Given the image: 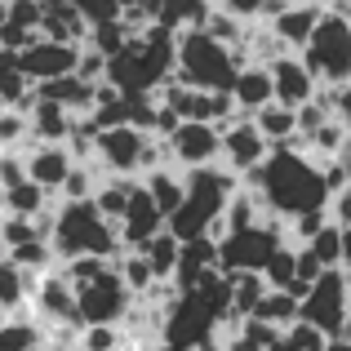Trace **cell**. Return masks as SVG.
Returning a JSON list of instances; mask_svg holds the SVG:
<instances>
[{"label": "cell", "instance_id": "cell-7", "mask_svg": "<svg viewBox=\"0 0 351 351\" xmlns=\"http://www.w3.org/2000/svg\"><path fill=\"white\" fill-rule=\"evenodd\" d=\"M347 316H351V271L347 267H329V271L311 285V293L302 298V320L325 329L329 338H338V329H343Z\"/></svg>", "mask_w": 351, "mask_h": 351}, {"label": "cell", "instance_id": "cell-20", "mask_svg": "<svg viewBox=\"0 0 351 351\" xmlns=\"http://www.w3.org/2000/svg\"><path fill=\"white\" fill-rule=\"evenodd\" d=\"M49 343V325L36 320V311H18V316H5L0 325V351H45Z\"/></svg>", "mask_w": 351, "mask_h": 351}, {"label": "cell", "instance_id": "cell-33", "mask_svg": "<svg viewBox=\"0 0 351 351\" xmlns=\"http://www.w3.org/2000/svg\"><path fill=\"white\" fill-rule=\"evenodd\" d=\"M27 240H40V223H36V218H18V214L0 218V245H5V254L18 249V245H27ZM45 240H49V236H45Z\"/></svg>", "mask_w": 351, "mask_h": 351}, {"label": "cell", "instance_id": "cell-41", "mask_svg": "<svg viewBox=\"0 0 351 351\" xmlns=\"http://www.w3.org/2000/svg\"><path fill=\"white\" fill-rule=\"evenodd\" d=\"M45 351H76V347H71V343H58V338L49 334V343H45Z\"/></svg>", "mask_w": 351, "mask_h": 351}, {"label": "cell", "instance_id": "cell-43", "mask_svg": "<svg viewBox=\"0 0 351 351\" xmlns=\"http://www.w3.org/2000/svg\"><path fill=\"white\" fill-rule=\"evenodd\" d=\"M156 351H196V347H178V343H165V338H160V343H156Z\"/></svg>", "mask_w": 351, "mask_h": 351}, {"label": "cell", "instance_id": "cell-13", "mask_svg": "<svg viewBox=\"0 0 351 351\" xmlns=\"http://www.w3.org/2000/svg\"><path fill=\"white\" fill-rule=\"evenodd\" d=\"M169 227V218H165V209L156 205V196L147 187L134 191V205H129V214L120 218V240H125V249H147L156 236Z\"/></svg>", "mask_w": 351, "mask_h": 351}, {"label": "cell", "instance_id": "cell-38", "mask_svg": "<svg viewBox=\"0 0 351 351\" xmlns=\"http://www.w3.org/2000/svg\"><path fill=\"white\" fill-rule=\"evenodd\" d=\"M329 218H334L338 227H351V187L334 191V200H329Z\"/></svg>", "mask_w": 351, "mask_h": 351}, {"label": "cell", "instance_id": "cell-22", "mask_svg": "<svg viewBox=\"0 0 351 351\" xmlns=\"http://www.w3.org/2000/svg\"><path fill=\"white\" fill-rule=\"evenodd\" d=\"M218 0H160V27H169V32H200V27H209V18H214Z\"/></svg>", "mask_w": 351, "mask_h": 351}, {"label": "cell", "instance_id": "cell-25", "mask_svg": "<svg viewBox=\"0 0 351 351\" xmlns=\"http://www.w3.org/2000/svg\"><path fill=\"white\" fill-rule=\"evenodd\" d=\"M254 316L267 320V325H276V329H293L302 320V298L289 293V289H267V298L258 302Z\"/></svg>", "mask_w": 351, "mask_h": 351}, {"label": "cell", "instance_id": "cell-11", "mask_svg": "<svg viewBox=\"0 0 351 351\" xmlns=\"http://www.w3.org/2000/svg\"><path fill=\"white\" fill-rule=\"evenodd\" d=\"M271 152H276V147L267 143V134L258 129L254 116H236L232 125L223 129V165H227V169H236L240 178L254 173Z\"/></svg>", "mask_w": 351, "mask_h": 351}, {"label": "cell", "instance_id": "cell-18", "mask_svg": "<svg viewBox=\"0 0 351 351\" xmlns=\"http://www.w3.org/2000/svg\"><path fill=\"white\" fill-rule=\"evenodd\" d=\"M232 94H236V103H240V112H245V116H258L267 103H276V76H271V67H267V62H249V67H240Z\"/></svg>", "mask_w": 351, "mask_h": 351}, {"label": "cell", "instance_id": "cell-37", "mask_svg": "<svg viewBox=\"0 0 351 351\" xmlns=\"http://www.w3.org/2000/svg\"><path fill=\"white\" fill-rule=\"evenodd\" d=\"M71 5H76L94 27H98V23H112V18L125 14V5H120V0H71Z\"/></svg>", "mask_w": 351, "mask_h": 351}, {"label": "cell", "instance_id": "cell-29", "mask_svg": "<svg viewBox=\"0 0 351 351\" xmlns=\"http://www.w3.org/2000/svg\"><path fill=\"white\" fill-rule=\"evenodd\" d=\"M143 254L152 258V267H156V276H160V280H173V276H178V263H182V240L165 227V232L156 236Z\"/></svg>", "mask_w": 351, "mask_h": 351}, {"label": "cell", "instance_id": "cell-28", "mask_svg": "<svg viewBox=\"0 0 351 351\" xmlns=\"http://www.w3.org/2000/svg\"><path fill=\"white\" fill-rule=\"evenodd\" d=\"M116 271L125 276V285L138 293V298H143V293L152 289L156 280H160V276H156V267H152V258H147L143 249H125V254L116 258Z\"/></svg>", "mask_w": 351, "mask_h": 351}, {"label": "cell", "instance_id": "cell-6", "mask_svg": "<svg viewBox=\"0 0 351 351\" xmlns=\"http://www.w3.org/2000/svg\"><path fill=\"white\" fill-rule=\"evenodd\" d=\"M280 245H293L289 240V223L276 214H267L258 227H245V232H232L227 240H218V254H223V271H263L271 263V254Z\"/></svg>", "mask_w": 351, "mask_h": 351}, {"label": "cell", "instance_id": "cell-2", "mask_svg": "<svg viewBox=\"0 0 351 351\" xmlns=\"http://www.w3.org/2000/svg\"><path fill=\"white\" fill-rule=\"evenodd\" d=\"M240 187H245V178H240L236 169H227L223 160L205 165V169H187V200H182V209L169 218V232L178 236L182 245L209 236Z\"/></svg>", "mask_w": 351, "mask_h": 351}, {"label": "cell", "instance_id": "cell-24", "mask_svg": "<svg viewBox=\"0 0 351 351\" xmlns=\"http://www.w3.org/2000/svg\"><path fill=\"white\" fill-rule=\"evenodd\" d=\"M49 196L53 191H45L40 182H18V187H0V205H5V214H18V218H40L45 209H49Z\"/></svg>", "mask_w": 351, "mask_h": 351}, {"label": "cell", "instance_id": "cell-42", "mask_svg": "<svg viewBox=\"0 0 351 351\" xmlns=\"http://www.w3.org/2000/svg\"><path fill=\"white\" fill-rule=\"evenodd\" d=\"M329 351H351V338H329Z\"/></svg>", "mask_w": 351, "mask_h": 351}, {"label": "cell", "instance_id": "cell-31", "mask_svg": "<svg viewBox=\"0 0 351 351\" xmlns=\"http://www.w3.org/2000/svg\"><path fill=\"white\" fill-rule=\"evenodd\" d=\"M125 325H85L80 334V351H125Z\"/></svg>", "mask_w": 351, "mask_h": 351}, {"label": "cell", "instance_id": "cell-8", "mask_svg": "<svg viewBox=\"0 0 351 351\" xmlns=\"http://www.w3.org/2000/svg\"><path fill=\"white\" fill-rule=\"evenodd\" d=\"M80 316H85V325H125V316L134 311L138 293L125 285V276L116 271V267H107L98 280L80 285Z\"/></svg>", "mask_w": 351, "mask_h": 351}, {"label": "cell", "instance_id": "cell-36", "mask_svg": "<svg viewBox=\"0 0 351 351\" xmlns=\"http://www.w3.org/2000/svg\"><path fill=\"white\" fill-rule=\"evenodd\" d=\"M218 5H227L232 14L249 18V23H267V18H271L276 9H285L289 0H218Z\"/></svg>", "mask_w": 351, "mask_h": 351}, {"label": "cell", "instance_id": "cell-34", "mask_svg": "<svg viewBox=\"0 0 351 351\" xmlns=\"http://www.w3.org/2000/svg\"><path fill=\"white\" fill-rule=\"evenodd\" d=\"M129 40H134V36H129V27L120 23V18H112V23H98L94 36H89V45H94L98 53H107V58H116V53L125 49Z\"/></svg>", "mask_w": 351, "mask_h": 351}, {"label": "cell", "instance_id": "cell-15", "mask_svg": "<svg viewBox=\"0 0 351 351\" xmlns=\"http://www.w3.org/2000/svg\"><path fill=\"white\" fill-rule=\"evenodd\" d=\"M27 169H32V182H40L45 191H62V182L76 169V152L67 143H27Z\"/></svg>", "mask_w": 351, "mask_h": 351}, {"label": "cell", "instance_id": "cell-10", "mask_svg": "<svg viewBox=\"0 0 351 351\" xmlns=\"http://www.w3.org/2000/svg\"><path fill=\"white\" fill-rule=\"evenodd\" d=\"M169 152L178 169H205V165L223 160V125L209 120H178V129L169 134Z\"/></svg>", "mask_w": 351, "mask_h": 351}, {"label": "cell", "instance_id": "cell-9", "mask_svg": "<svg viewBox=\"0 0 351 351\" xmlns=\"http://www.w3.org/2000/svg\"><path fill=\"white\" fill-rule=\"evenodd\" d=\"M80 53L85 45H67V40H49V36H36L23 53H14L23 76L32 85H45V80H58V76H76L80 71Z\"/></svg>", "mask_w": 351, "mask_h": 351}, {"label": "cell", "instance_id": "cell-40", "mask_svg": "<svg viewBox=\"0 0 351 351\" xmlns=\"http://www.w3.org/2000/svg\"><path fill=\"white\" fill-rule=\"evenodd\" d=\"M271 351H302V347H298V343H293V338H289V334H285V338H280V343H276Z\"/></svg>", "mask_w": 351, "mask_h": 351}, {"label": "cell", "instance_id": "cell-3", "mask_svg": "<svg viewBox=\"0 0 351 351\" xmlns=\"http://www.w3.org/2000/svg\"><path fill=\"white\" fill-rule=\"evenodd\" d=\"M53 249H58L62 263L85 258V254H98V258L116 263L125 254V240H120V223H112L94 200H62L58 227H53Z\"/></svg>", "mask_w": 351, "mask_h": 351}, {"label": "cell", "instance_id": "cell-14", "mask_svg": "<svg viewBox=\"0 0 351 351\" xmlns=\"http://www.w3.org/2000/svg\"><path fill=\"white\" fill-rule=\"evenodd\" d=\"M271 76H276V103L285 107H307L311 98H320V80L311 76L302 53H280L271 62Z\"/></svg>", "mask_w": 351, "mask_h": 351}, {"label": "cell", "instance_id": "cell-23", "mask_svg": "<svg viewBox=\"0 0 351 351\" xmlns=\"http://www.w3.org/2000/svg\"><path fill=\"white\" fill-rule=\"evenodd\" d=\"M258 129L267 134V143L271 147H289L302 138V125H298V107H285V103H267L263 112L254 116Z\"/></svg>", "mask_w": 351, "mask_h": 351}, {"label": "cell", "instance_id": "cell-35", "mask_svg": "<svg viewBox=\"0 0 351 351\" xmlns=\"http://www.w3.org/2000/svg\"><path fill=\"white\" fill-rule=\"evenodd\" d=\"M107 267H116L112 258H98V254H85V258H71V263H62V276H67L71 285H89V280H98V276L107 271Z\"/></svg>", "mask_w": 351, "mask_h": 351}, {"label": "cell", "instance_id": "cell-21", "mask_svg": "<svg viewBox=\"0 0 351 351\" xmlns=\"http://www.w3.org/2000/svg\"><path fill=\"white\" fill-rule=\"evenodd\" d=\"M143 187L156 196V205L165 209V218H173L182 209V200H187V169H178V165H160V169L143 173Z\"/></svg>", "mask_w": 351, "mask_h": 351}, {"label": "cell", "instance_id": "cell-27", "mask_svg": "<svg viewBox=\"0 0 351 351\" xmlns=\"http://www.w3.org/2000/svg\"><path fill=\"white\" fill-rule=\"evenodd\" d=\"M267 276L263 271H236L232 276V307H236V316L245 320V316H254L258 311V302L267 298Z\"/></svg>", "mask_w": 351, "mask_h": 351}, {"label": "cell", "instance_id": "cell-1", "mask_svg": "<svg viewBox=\"0 0 351 351\" xmlns=\"http://www.w3.org/2000/svg\"><path fill=\"white\" fill-rule=\"evenodd\" d=\"M245 187H254L267 214L285 218V223L298 214H311V209H329V200H334L325 165L302 147H276L254 173H245Z\"/></svg>", "mask_w": 351, "mask_h": 351}, {"label": "cell", "instance_id": "cell-39", "mask_svg": "<svg viewBox=\"0 0 351 351\" xmlns=\"http://www.w3.org/2000/svg\"><path fill=\"white\" fill-rule=\"evenodd\" d=\"M343 267L351 271V227H343Z\"/></svg>", "mask_w": 351, "mask_h": 351}, {"label": "cell", "instance_id": "cell-17", "mask_svg": "<svg viewBox=\"0 0 351 351\" xmlns=\"http://www.w3.org/2000/svg\"><path fill=\"white\" fill-rule=\"evenodd\" d=\"M40 36H49V40H67V45H89L94 23H89L71 0H49V5H45Z\"/></svg>", "mask_w": 351, "mask_h": 351}, {"label": "cell", "instance_id": "cell-19", "mask_svg": "<svg viewBox=\"0 0 351 351\" xmlns=\"http://www.w3.org/2000/svg\"><path fill=\"white\" fill-rule=\"evenodd\" d=\"M36 289H40V271H27L9 258L0 263V307H5V316H18V311L32 307Z\"/></svg>", "mask_w": 351, "mask_h": 351}, {"label": "cell", "instance_id": "cell-5", "mask_svg": "<svg viewBox=\"0 0 351 351\" xmlns=\"http://www.w3.org/2000/svg\"><path fill=\"white\" fill-rule=\"evenodd\" d=\"M302 62L311 67V76L325 89H343L351 80V14L329 9V14L320 18L311 45L302 49Z\"/></svg>", "mask_w": 351, "mask_h": 351}, {"label": "cell", "instance_id": "cell-26", "mask_svg": "<svg viewBox=\"0 0 351 351\" xmlns=\"http://www.w3.org/2000/svg\"><path fill=\"white\" fill-rule=\"evenodd\" d=\"M143 187L138 178H103V187H98V196H94V205L103 209L112 223H120V218L129 214V205H134V191Z\"/></svg>", "mask_w": 351, "mask_h": 351}, {"label": "cell", "instance_id": "cell-4", "mask_svg": "<svg viewBox=\"0 0 351 351\" xmlns=\"http://www.w3.org/2000/svg\"><path fill=\"white\" fill-rule=\"evenodd\" d=\"M240 67H249L245 49L240 45H227L218 40L214 32H182L178 40V71L173 76L191 89H232Z\"/></svg>", "mask_w": 351, "mask_h": 351}, {"label": "cell", "instance_id": "cell-32", "mask_svg": "<svg viewBox=\"0 0 351 351\" xmlns=\"http://www.w3.org/2000/svg\"><path fill=\"white\" fill-rule=\"evenodd\" d=\"M307 245H311V254L325 263V271H329V267H343V227H338L334 218H329V223L320 227V236L307 240Z\"/></svg>", "mask_w": 351, "mask_h": 351}, {"label": "cell", "instance_id": "cell-30", "mask_svg": "<svg viewBox=\"0 0 351 351\" xmlns=\"http://www.w3.org/2000/svg\"><path fill=\"white\" fill-rule=\"evenodd\" d=\"M263 276H267L271 289H289V285L298 280V245H280V249H276L271 263L263 267Z\"/></svg>", "mask_w": 351, "mask_h": 351}, {"label": "cell", "instance_id": "cell-16", "mask_svg": "<svg viewBox=\"0 0 351 351\" xmlns=\"http://www.w3.org/2000/svg\"><path fill=\"white\" fill-rule=\"evenodd\" d=\"M80 120L71 107L62 103H49V98H40V103L32 107V143H71L80 129Z\"/></svg>", "mask_w": 351, "mask_h": 351}, {"label": "cell", "instance_id": "cell-12", "mask_svg": "<svg viewBox=\"0 0 351 351\" xmlns=\"http://www.w3.org/2000/svg\"><path fill=\"white\" fill-rule=\"evenodd\" d=\"M325 14H329V9H320V5L289 0L285 9H276V14L267 18V27L276 32V40H280L289 53H302L311 45V36H316V27H320V18H325Z\"/></svg>", "mask_w": 351, "mask_h": 351}]
</instances>
